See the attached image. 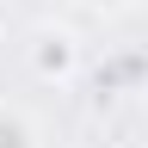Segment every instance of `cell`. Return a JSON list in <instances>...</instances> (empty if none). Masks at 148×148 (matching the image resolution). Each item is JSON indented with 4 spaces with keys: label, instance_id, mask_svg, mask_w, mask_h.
I'll use <instances>...</instances> for the list:
<instances>
[{
    "label": "cell",
    "instance_id": "cell-2",
    "mask_svg": "<svg viewBox=\"0 0 148 148\" xmlns=\"http://www.w3.org/2000/svg\"><path fill=\"white\" fill-rule=\"evenodd\" d=\"M0 148H37V123L12 105H0Z\"/></svg>",
    "mask_w": 148,
    "mask_h": 148
},
{
    "label": "cell",
    "instance_id": "cell-3",
    "mask_svg": "<svg viewBox=\"0 0 148 148\" xmlns=\"http://www.w3.org/2000/svg\"><path fill=\"white\" fill-rule=\"evenodd\" d=\"M92 6H99V12H117V6H130V0H92Z\"/></svg>",
    "mask_w": 148,
    "mask_h": 148
},
{
    "label": "cell",
    "instance_id": "cell-1",
    "mask_svg": "<svg viewBox=\"0 0 148 148\" xmlns=\"http://www.w3.org/2000/svg\"><path fill=\"white\" fill-rule=\"evenodd\" d=\"M31 68L43 74V80H68L74 68H80V43H74V31H37L31 37Z\"/></svg>",
    "mask_w": 148,
    "mask_h": 148
}]
</instances>
